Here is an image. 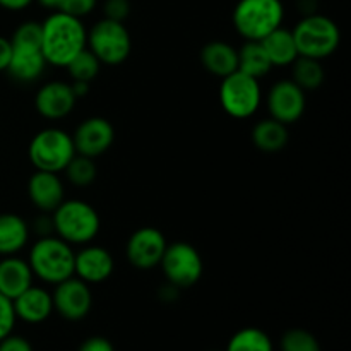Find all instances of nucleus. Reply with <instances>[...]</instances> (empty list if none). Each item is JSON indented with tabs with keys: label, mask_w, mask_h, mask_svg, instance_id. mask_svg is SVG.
Here are the masks:
<instances>
[{
	"label": "nucleus",
	"mask_w": 351,
	"mask_h": 351,
	"mask_svg": "<svg viewBox=\"0 0 351 351\" xmlns=\"http://www.w3.org/2000/svg\"><path fill=\"white\" fill-rule=\"evenodd\" d=\"M88 45V29L79 17L53 10L41 23V51L48 65L67 67Z\"/></svg>",
	"instance_id": "nucleus-1"
},
{
	"label": "nucleus",
	"mask_w": 351,
	"mask_h": 351,
	"mask_svg": "<svg viewBox=\"0 0 351 351\" xmlns=\"http://www.w3.org/2000/svg\"><path fill=\"white\" fill-rule=\"evenodd\" d=\"M12 55H10L7 74L21 84L36 82L47 69V58L41 51V23L24 21L14 31Z\"/></svg>",
	"instance_id": "nucleus-2"
},
{
	"label": "nucleus",
	"mask_w": 351,
	"mask_h": 351,
	"mask_svg": "<svg viewBox=\"0 0 351 351\" xmlns=\"http://www.w3.org/2000/svg\"><path fill=\"white\" fill-rule=\"evenodd\" d=\"M75 250L71 243L57 235L40 237L29 250V264L33 276L47 285H58L74 276Z\"/></svg>",
	"instance_id": "nucleus-3"
},
{
	"label": "nucleus",
	"mask_w": 351,
	"mask_h": 351,
	"mask_svg": "<svg viewBox=\"0 0 351 351\" xmlns=\"http://www.w3.org/2000/svg\"><path fill=\"white\" fill-rule=\"evenodd\" d=\"M53 233L64 242L74 245H88L98 237L101 219L91 204L81 199L64 201L51 213Z\"/></svg>",
	"instance_id": "nucleus-4"
},
{
	"label": "nucleus",
	"mask_w": 351,
	"mask_h": 351,
	"mask_svg": "<svg viewBox=\"0 0 351 351\" xmlns=\"http://www.w3.org/2000/svg\"><path fill=\"white\" fill-rule=\"evenodd\" d=\"M295 45L300 57L324 60L331 57L341 43L339 26L324 14H308L304 16L291 29Z\"/></svg>",
	"instance_id": "nucleus-5"
},
{
	"label": "nucleus",
	"mask_w": 351,
	"mask_h": 351,
	"mask_svg": "<svg viewBox=\"0 0 351 351\" xmlns=\"http://www.w3.org/2000/svg\"><path fill=\"white\" fill-rule=\"evenodd\" d=\"M285 5L281 0H239L233 9V27L245 41H261L283 26Z\"/></svg>",
	"instance_id": "nucleus-6"
},
{
	"label": "nucleus",
	"mask_w": 351,
	"mask_h": 351,
	"mask_svg": "<svg viewBox=\"0 0 351 351\" xmlns=\"http://www.w3.org/2000/svg\"><path fill=\"white\" fill-rule=\"evenodd\" d=\"M75 156L72 136L58 127H47L34 134L27 146V158L34 170L62 173Z\"/></svg>",
	"instance_id": "nucleus-7"
},
{
	"label": "nucleus",
	"mask_w": 351,
	"mask_h": 351,
	"mask_svg": "<svg viewBox=\"0 0 351 351\" xmlns=\"http://www.w3.org/2000/svg\"><path fill=\"white\" fill-rule=\"evenodd\" d=\"M263 103V88L259 79L235 71L221 79L219 105L226 115L233 119H250L256 115Z\"/></svg>",
	"instance_id": "nucleus-8"
},
{
	"label": "nucleus",
	"mask_w": 351,
	"mask_h": 351,
	"mask_svg": "<svg viewBox=\"0 0 351 351\" xmlns=\"http://www.w3.org/2000/svg\"><path fill=\"white\" fill-rule=\"evenodd\" d=\"M86 48L91 50L101 64L120 65L132 51V38L125 24L103 17L88 31Z\"/></svg>",
	"instance_id": "nucleus-9"
},
{
	"label": "nucleus",
	"mask_w": 351,
	"mask_h": 351,
	"mask_svg": "<svg viewBox=\"0 0 351 351\" xmlns=\"http://www.w3.org/2000/svg\"><path fill=\"white\" fill-rule=\"evenodd\" d=\"M160 266L167 278V283L178 290H185V288H192L194 285H197L204 273V263H202L201 254L192 243L187 242L168 243Z\"/></svg>",
	"instance_id": "nucleus-10"
},
{
	"label": "nucleus",
	"mask_w": 351,
	"mask_h": 351,
	"mask_svg": "<svg viewBox=\"0 0 351 351\" xmlns=\"http://www.w3.org/2000/svg\"><path fill=\"white\" fill-rule=\"evenodd\" d=\"M53 312L69 322H79L89 315L93 308V291L88 283L77 276L67 278L62 283L55 285L51 293Z\"/></svg>",
	"instance_id": "nucleus-11"
},
{
	"label": "nucleus",
	"mask_w": 351,
	"mask_h": 351,
	"mask_svg": "<svg viewBox=\"0 0 351 351\" xmlns=\"http://www.w3.org/2000/svg\"><path fill=\"white\" fill-rule=\"evenodd\" d=\"M266 106L271 119L291 125L305 113L307 98L304 89L298 88L291 79H281L271 86L266 96Z\"/></svg>",
	"instance_id": "nucleus-12"
},
{
	"label": "nucleus",
	"mask_w": 351,
	"mask_h": 351,
	"mask_svg": "<svg viewBox=\"0 0 351 351\" xmlns=\"http://www.w3.org/2000/svg\"><path fill=\"white\" fill-rule=\"evenodd\" d=\"M168 242L161 230L154 226H143L127 240L125 257L136 269L149 271L160 266Z\"/></svg>",
	"instance_id": "nucleus-13"
},
{
	"label": "nucleus",
	"mask_w": 351,
	"mask_h": 351,
	"mask_svg": "<svg viewBox=\"0 0 351 351\" xmlns=\"http://www.w3.org/2000/svg\"><path fill=\"white\" fill-rule=\"evenodd\" d=\"M71 136L75 153L95 160L112 147L115 141V129L105 117H89L75 127Z\"/></svg>",
	"instance_id": "nucleus-14"
},
{
	"label": "nucleus",
	"mask_w": 351,
	"mask_h": 351,
	"mask_svg": "<svg viewBox=\"0 0 351 351\" xmlns=\"http://www.w3.org/2000/svg\"><path fill=\"white\" fill-rule=\"evenodd\" d=\"M75 98L71 82L50 81L45 82L34 96V108L43 119L62 120L69 117L74 110Z\"/></svg>",
	"instance_id": "nucleus-15"
},
{
	"label": "nucleus",
	"mask_w": 351,
	"mask_h": 351,
	"mask_svg": "<svg viewBox=\"0 0 351 351\" xmlns=\"http://www.w3.org/2000/svg\"><path fill=\"white\" fill-rule=\"evenodd\" d=\"M113 269H115V261L105 247L88 243L75 252L74 276L88 283L89 287L108 280L113 274Z\"/></svg>",
	"instance_id": "nucleus-16"
},
{
	"label": "nucleus",
	"mask_w": 351,
	"mask_h": 351,
	"mask_svg": "<svg viewBox=\"0 0 351 351\" xmlns=\"http://www.w3.org/2000/svg\"><path fill=\"white\" fill-rule=\"evenodd\" d=\"M27 195L38 211L51 215L65 201V187L60 175L36 170L27 182Z\"/></svg>",
	"instance_id": "nucleus-17"
},
{
	"label": "nucleus",
	"mask_w": 351,
	"mask_h": 351,
	"mask_svg": "<svg viewBox=\"0 0 351 351\" xmlns=\"http://www.w3.org/2000/svg\"><path fill=\"white\" fill-rule=\"evenodd\" d=\"M12 305L16 317L26 324H41L53 314L51 293L47 288L34 287V285H31L19 297L14 298Z\"/></svg>",
	"instance_id": "nucleus-18"
},
{
	"label": "nucleus",
	"mask_w": 351,
	"mask_h": 351,
	"mask_svg": "<svg viewBox=\"0 0 351 351\" xmlns=\"http://www.w3.org/2000/svg\"><path fill=\"white\" fill-rule=\"evenodd\" d=\"M33 271L27 261L16 256L0 259V293L14 300L33 285Z\"/></svg>",
	"instance_id": "nucleus-19"
},
{
	"label": "nucleus",
	"mask_w": 351,
	"mask_h": 351,
	"mask_svg": "<svg viewBox=\"0 0 351 351\" xmlns=\"http://www.w3.org/2000/svg\"><path fill=\"white\" fill-rule=\"evenodd\" d=\"M201 64L209 74L223 79L239 71V53L237 48L226 41H209L201 50Z\"/></svg>",
	"instance_id": "nucleus-20"
},
{
	"label": "nucleus",
	"mask_w": 351,
	"mask_h": 351,
	"mask_svg": "<svg viewBox=\"0 0 351 351\" xmlns=\"http://www.w3.org/2000/svg\"><path fill=\"white\" fill-rule=\"evenodd\" d=\"M261 45H263L273 67H290L298 58V50L291 29H287L283 26L276 27L267 36H264L261 40Z\"/></svg>",
	"instance_id": "nucleus-21"
},
{
	"label": "nucleus",
	"mask_w": 351,
	"mask_h": 351,
	"mask_svg": "<svg viewBox=\"0 0 351 351\" xmlns=\"http://www.w3.org/2000/svg\"><path fill=\"white\" fill-rule=\"evenodd\" d=\"M29 240V226L14 213L0 215V256H16Z\"/></svg>",
	"instance_id": "nucleus-22"
},
{
	"label": "nucleus",
	"mask_w": 351,
	"mask_h": 351,
	"mask_svg": "<svg viewBox=\"0 0 351 351\" xmlns=\"http://www.w3.org/2000/svg\"><path fill=\"white\" fill-rule=\"evenodd\" d=\"M252 143L263 153H280L287 147L290 134L288 125L274 119H263L252 127Z\"/></svg>",
	"instance_id": "nucleus-23"
},
{
	"label": "nucleus",
	"mask_w": 351,
	"mask_h": 351,
	"mask_svg": "<svg viewBox=\"0 0 351 351\" xmlns=\"http://www.w3.org/2000/svg\"><path fill=\"white\" fill-rule=\"evenodd\" d=\"M237 53H239V71L250 77L263 79L273 69V64L267 58L261 41H245L237 50Z\"/></svg>",
	"instance_id": "nucleus-24"
},
{
	"label": "nucleus",
	"mask_w": 351,
	"mask_h": 351,
	"mask_svg": "<svg viewBox=\"0 0 351 351\" xmlns=\"http://www.w3.org/2000/svg\"><path fill=\"white\" fill-rule=\"evenodd\" d=\"M291 67V81L298 86V88L307 91H314V89L321 88L322 82L326 79L324 65L321 60L308 57H300L298 55L297 60L290 65Z\"/></svg>",
	"instance_id": "nucleus-25"
},
{
	"label": "nucleus",
	"mask_w": 351,
	"mask_h": 351,
	"mask_svg": "<svg viewBox=\"0 0 351 351\" xmlns=\"http://www.w3.org/2000/svg\"><path fill=\"white\" fill-rule=\"evenodd\" d=\"M225 351H274V343L259 328H243L228 339Z\"/></svg>",
	"instance_id": "nucleus-26"
},
{
	"label": "nucleus",
	"mask_w": 351,
	"mask_h": 351,
	"mask_svg": "<svg viewBox=\"0 0 351 351\" xmlns=\"http://www.w3.org/2000/svg\"><path fill=\"white\" fill-rule=\"evenodd\" d=\"M65 69H67L72 81L93 82L98 77L99 69H101V62L95 57V53H93L91 50L84 48L81 53H77L71 62H69Z\"/></svg>",
	"instance_id": "nucleus-27"
},
{
	"label": "nucleus",
	"mask_w": 351,
	"mask_h": 351,
	"mask_svg": "<svg viewBox=\"0 0 351 351\" xmlns=\"http://www.w3.org/2000/svg\"><path fill=\"white\" fill-rule=\"evenodd\" d=\"M64 171L67 180L75 187H88L96 180V175H98V168H96L93 158L82 156L77 153L69 161Z\"/></svg>",
	"instance_id": "nucleus-28"
},
{
	"label": "nucleus",
	"mask_w": 351,
	"mask_h": 351,
	"mask_svg": "<svg viewBox=\"0 0 351 351\" xmlns=\"http://www.w3.org/2000/svg\"><path fill=\"white\" fill-rule=\"evenodd\" d=\"M280 351H322V346L311 331L291 328L281 336Z\"/></svg>",
	"instance_id": "nucleus-29"
},
{
	"label": "nucleus",
	"mask_w": 351,
	"mask_h": 351,
	"mask_svg": "<svg viewBox=\"0 0 351 351\" xmlns=\"http://www.w3.org/2000/svg\"><path fill=\"white\" fill-rule=\"evenodd\" d=\"M96 3H98V0H57L55 10L82 19L96 9Z\"/></svg>",
	"instance_id": "nucleus-30"
},
{
	"label": "nucleus",
	"mask_w": 351,
	"mask_h": 351,
	"mask_svg": "<svg viewBox=\"0 0 351 351\" xmlns=\"http://www.w3.org/2000/svg\"><path fill=\"white\" fill-rule=\"evenodd\" d=\"M16 322L17 317L16 312H14L12 300L0 293V339L12 335L14 328H16Z\"/></svg>",
	"instance_id": "nucleus-31"
},
{
	"label": "nucleus",
	"mask_w": 351,
	"mask_h": 351,
	"mask_svg": "<svg viewBox=\"0 0 351 351\" xmlns=\"http://www.w3.org/2000/svg\"><path fill=\"white\" fill-rule=\"evenodd\" d=\"M130 9H132L130 0H105L103 3V14L106 19L119 21V23H123L129 17Z\"/></svg>",
	"instance_id": "nucleus-32"
},
{
	"label": "nucleus",
	"mask_w": 351,
	"mask_h": 351,
	"mask_svg": "<svg viewBox=\"0 0 351 351\" xmlns=\"http://www.w3.org/2000/svg\"><path fill=\"white\" fill-rule=\"evenodd\" d=\"M0 351H34V348L24 336L9 335L0 339Z\"/></svg>",
	"instance_id": "nucleus-33"
},
{
	"label": "nucleus",
	"mask_w": 351,
	"mask_h": 351,
	"mask_svg": "<svg viewBox=\"0 0 351 351\" xmlns=\"http://www.w3.org/2000/svg\"><path fill=\"white\" fill-rule=\"evenodd\" d=\"M77 351H115V346L105 336H89L79 345Z\"/></svg>",
	"instance_id": "nucleus-34"
},
{
	"label": "nucleus",
	"mask_w": 351,
	"mask_h": 351,
	"mask_svg": "<svg viewBox=\"0 0 351 351\" xmlns=\"http://www.w3.org/2000/svg\"><path fill=\"white\" fill-rule=\"evenodd\" d=\"M10 55H12V43L10 38L0 36V72H5L9 67Z\"/></svg>",
	"instance_id": "nucleus-35"
},
{
	"label": "nucleus",
	"mask_w": 351,
	"mask_h": 351,
	"mask_svg": "<svg viewBox=\"0 0 351 351\" xmlns=\"http://www.w3.org/2000/svg\"><path fill=\"white\" fill-rule=\"evenodd\" d=\"M34 228L40 232V237H48L53 235V223H51V216H48L47 213H43V216L34 221Z\"/></svg>",
	"instance_id": "nucleus-36"
},
{
	"label": "nucleus",
	"mask_w": 351,
	"mask_h": 351,
	"mask_svg": "<svg viewBox=\"0 0 351 351\" xmlns=\"http://www.w3.org/2000/svg\"><path fill=\"white\" fill-rule=\"evenodd\" d=\"M34 0H0V7L5 10H12V12H17V10H23L26 7H29Z\"/></svg>",
	"instance_id": "nucleus-37"
},
{
	"label": "nucleus",
	"mask_w": 351,
	"mask_h": 351,
	"mask_svg": "<svg viewBox=\"0 0 351 351\" xmlns=\"http://www.w3.org/2000/svg\"><path fill=\"white\" fill-rule=\"evenodd\" d=\"M71 88L74 91L75 98H84L86 95L89 93V88H91V82H84V81H72Z\"/></svg>",
	"instance_id": "nucleus-38"
},
{
	"label": "nucleus",
	"mask_w": 351,
	"mask_h": 351,
	"mask_svg": "<svg viewBox=\"0 0 351 351\" xmlns=\"http://www.w3.org/2000/svg\"><path fill=\"white\" fill-rule=\"evenodd\" d=\"M38 2L45 9H55V5H57V0H38Z\"/></svg>",
	"instance_id": "nucleus-39"
},
{
	"label": "nucleus",
	"mask_w": 351,
	"mask_h": 351,
	"mask_svg": "<svg viewBox=\"0 0 351 351\" xmlns=\"http://www.w3.org/2000/svg\"><path fill=\"white\" fill-rule=\"evenodd\" d=\"M211 351H218V350H211Z\"/></svg>",
	"instance_id": "nucleus-40"
}]
</instances>
